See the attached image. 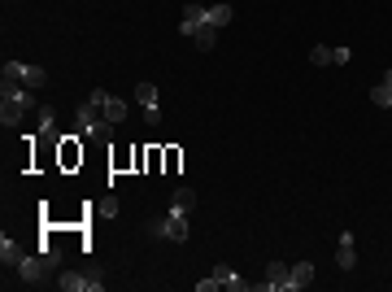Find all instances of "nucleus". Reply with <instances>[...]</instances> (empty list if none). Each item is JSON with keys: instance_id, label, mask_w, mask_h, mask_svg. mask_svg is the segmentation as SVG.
<instances>
[{"instance_id": "f8f14e48", "label": "nucleus", "mask_w": 392, "mask_h": 292, "mask_svg": "<svg viewBox=\"0 0 392 292\" xmlns=\"http://www.w3.org/2000/svg\"><path fill=\"white\" fill-rule=\"evenodd\" d=\"M22 258H27V253H22V249H18V240L5 231V236H0V262H5V266H18Z\"/></svg>"}, {"instance_id": "1a4fd4ad", "label": "nucleus", "mask_w": 392, "mask_h": 292, "mask_svg": "<svg viewBox=\"0 0 392 292\" xmlns=\"http://www.w3.org/2000/svg\"><path fill=\"white\" fill-rule=\"evenodd\" d=\"M135 101L144 105V118H148V122H161V109H157V88H153V83H140V88H135Z\"/></svg>"}, {"instance_id": "7ed1b4c3", "label": "nucleus", "mask_w": 392, "mask_h": 292, "mask_svg": "<svg viewBox=\"0 0 392 292\" xmlns=\"http://www.w3.org/2000/svg\"><path fill=\"white\" fill-rule=\"evenodd\" d=\"M75 127H79L83 135H96V140H101V135H109V127H114V122L105 118V114H101V105L88 96V105H79V118H75Z\"/></svg>"}, {"instance_id": "f3484780", "label": "nucleus", "mask_w": 392, "mask_h": 292, "mask_svg": "<svg viewBox=\"0 0 392 292\" xmlns=\"http://www.w3.org/2000/svg\"><path fill=\"white\" fill-rule=\"evenodd\" d=\"M192 205H196V192H192V188H179V192L170 196V209H179V214H187Z\"/></svg>"}, {"instance_id": "39448f33", "label": "nucleus", "mask_w": 392, "mask_h": 292, "mask_svg": "<svg viewBox=\"0 0 392 292\" xmlns=\"http://www.w3.org/2000/svg\"><path fill=\"white\" fill-rule=\"evenodd\" d=\"M14 271H18L22 284H31V288H35V284H44V275H49V262H44L40 253H27V258H22Z\"/></svg>"}, {"instance_id": "4468645a", "label": "nucleus", "mask_w": 392, "mask_h": 292, "mask_svg": "<svg viewBox=\"0 0 392 292\" xmlns=\"http://www.w3.org/2000/svg\"><path fill=\"white\" fill-rule=\"evenodd\" d=\"M200 22H205V5H187V9H183V22H179V31H183V35H196Z\"/></svg>"}, {"instance_id": "412c9836", "label": "nucleus", "mask_w": 392, "mask_h": 292, "mask_svg": "<svg viewBox=\"0 0 392 292\" xmlns=\"http://www.w3.org/2000/svg\"><path fill=\"white\" fill-rule=\"evenodd\" d=\"M40 135L49 140V144H57V140H62V131H57V122H53V114H44V122H40Z\"/></svg>"}, {"instance_id": "6e6552de", "label": "nucleus", "mask_w": 392, "mask_h": 292, "mask_svg": "<svg viewBox=\"0 0 392 292\" xmlns=\"http://www.w3.org/2000/svg\"><path fill=\"white\" fill-rule=\"evenodd\" d=\"M261 288H270V292H292V271L283 262H270L266 266V284Z\"/></svg>"}, {"instance_id": "9d476101", "label": "nucleus", "mask_w": 392, "mask_h": 292, "mask_svg": "<svg viewBox=\"0 0 392 292\" xmlns=\"http://www.w3.org/2000/svg\"><path fill=\"white\" fill-rule=\"evenodd\" d=\"M353 262H358V240L344 231L340 244H336V266H340V271H353Z\"/></svg>"}, {"instance_id": "a211bd4d", "label": "nucleus", "mask_w": 392, "mask_h": 292, "mask_svg": "<svg viewBox=\"0 0 392 292\" xmlns=\"http://www.w3.org/2000/svg\"><path fill=\"white\" fill-rule=\"evenodd\" d=\"M371 105H379V109H392V88L384 83V79L371 88Z\"/></svg>"}, {"instance_id": "6ab92c4d", "label": "nucleus", "mask_w": 392, "mask_h": 292, "mask_svg": "<svg viewBox=\"0 0 392 292\" xmlns=\"http://www.w3.org/2000/svg\"><path fill=\"white\" fill-rule=\"evenodd\" d=\"M40 258H44V262H49V271H53V266H57V262H62V244H53V240H44V244H40Z\"/></svg>"}, {"instance_id": "dca6fc26", "label": "nucleus", "mask_w": 392, "mask_h": 292, "mask_svg": "<svg viewBox=\"0 0 392 292\" xmlns=\"http://www.w3.org/2000/svg\"><path fill=\"white\" fill-rule=\"evenodd\" d=\"M314 284V266L310 262H296L292 266V292H301V288H310Z\"/></svg>"}, {"instance_id": "423d86ee", "label": "nucleus", "mask_w": 392, "mask_h": 292, "mask_svg": "<svg viewBox=\"0 0 392 292\" xmlns=\"http://www.w3.org/2000/svg\"><path fill=\"white\" fill-rule=\"evenodd\" d=\"M57 288H66V292H101V288H105V279H96V275H79V271H66L62 279H57Z\"/></svg>"}, {"instance_id": "0eeeda50", "label": "nucleus", "mask_w": 392, "mask_h": 292, "mask_svg": "<svg viewBox=\"0 0 392 292\" xmlns=\"http://www.w3.org/2000/svg\"><path fill=\"white\" fill-rule=\"evenodd\" d=\"M92 101L101 105V114H105V118H109V122H122V118H127V105L118 101V96H109V92H105V88H96V92H92Z\"/></svg>"}, {"instance_id": "f257e3e1", "label": "nucleus", "mask_w": 392, "mask_h": 292, "mask_svg": "<svg viewBox=\"0 0 392 292\" xmlns=\"http://www.w3.org/2000/svg\"><path fill=\"white\" fill-rule=\"evenodd\" d=\"M27 105H31V88H22V83H14V79H5V88H0V122H5V127H18L22 114H27Z\"/></svg>"}, {"instance_id": "aec40b11", "label": "nucleus", "mask_w": 392, "mask_h": 292, "mask_svg": "<svg viewBox=\"0 0 392 292\" xmlns=\"http://www.w3.org/2000/svg\"><path fill=\"white\" fill-rule=\"evenodd\" d=\"M310 62L314 66H336V49H323V44H318V49L310 53Z\"/></svg>"}, {"instance_id": "ddd939ff", "label": "nucleus", "mask_w": 392, "mask_h": 292, "mask_svg": "<svg viewBox=\"0 0 392 292\" xmlns=\"http://www.w3.org/2000/svg\"><path fill=\"white\" fill-rule=\"evenodd\" d=\"M231 18H235V9H231V5H205V22H209V27H218V31H222Z\"/></svg>"}, {"instance_id": "4be33fe9", "label": "nucleus", "mask_w": 392, "mask_h": 292, "mask_svg": "<svg viewBox=\"0 0 392 292\" xmlns=\"http://www.w3.org/2000/svg\"><path fill=\"white\" fill-rule=\"evenodd\" d=\"M384 83H388V88H392V70H388V75H384Z\"/></svg>"}, {"instance_id": "f03ea898", "label": "nucleus", "mask_w": 392, "mask_h": 292, "mask_svg": "<svg viewBox=\"0 0 392 292\" xmlns=\"http://www.w3.org/2000/svg\"><path fill=\"white\" fill-rule=\"evenodd\" d=\"M148 236H166V240H179V244H187V236H192V227H187V214L170 209V214L153 218V223H148Z\"/></svg>"}, {"instance_id": "2eb2a0df", "label": "nucleus", "mask_w": 392, "mask_h": 292, "mask_svg": "<svg viewBox=\"0 0 392 292\" xmlns=\"http://www.w3.org/2000/svg\"><path fill=\"white\" fill-rule=\"evenodd\" d=\"M192 44H196L200 53H209L213 44H218V27H209V22H200V27H196V35H192Z\"/></svg>"}, {"instance_id": "9b49d317", "label": "nucleus", "mask_w": 392, "mask_h": 292, "mask_svg": "<svg viewBox=\"0 0 392 292\" xmlns=\"http://www.w3.org/2000/svg\"><path fill=\"white\" fill-rule=\"evenodd\" d=\"M213 279H218L222 288H231V292H244L248 288V279H240V275H235V266H227V262L213 266Z\"/></svg>"}, {"instance_id": "20e7f679", "label": "nucleus", "mask_w": 392, "mask_h": 292, "mask_svg": "<svg viewBox=\"0 0 392 292\" xmlns=\"http://www.w3.org/2000/svg\"><path fill=\"white\" fill-rule=\"evenodd\" d=\"M5 79H14V83L31 88V92H40L44 83H49V75H44L40 66H27V62H5Z\"/></svg>"}]
</instances>
